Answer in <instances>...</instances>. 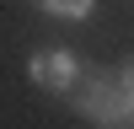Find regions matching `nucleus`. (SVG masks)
<instances>
[{
	"instance_id": "obj_1",
	"label": "nucleus",
	"mask_w": 134,
	"mask_h": 129,
	"mask_svg": "<svg viewBox=\"0 0 134 129\" xmlns=\"http://www.w3.org/2000/svg\"><path fill=\"white\" fill-rule=\"evenodd\" d=\"M75 113L97 129H134V97L124 92V75L118 70H91L86 64L81 86H75Z\"/></svg>"
},
{
	"instance_id": "obj_3",
	"label": "nucleus",
	"mask_w": 134,
	"mask_h": 129,
	"mask_svg": "<svg viewBox=\"0 0 134 129\" xmlns=\"http://www.w3.org/2000/svg\"><path fill=\"white\" fill-rule=\"evenodd\" d=\"M43 16H59V22H86L97 11V0H38Z\"/></svg>"
},
{
	"instance_id": "obj_4",
	"label": "nucleus",
	"mask_w": 134,
	"mask_h": 129,
	"mask_svg": "<svg viewBox=\"0 0 134 129\" xmlns=\"http://www.w3.org/2000/svg\"><path fill=\"white\" fill-rule=\"evenodd\" d=\"M118 75H124V92L134 97V54H129V64H124V70H118Z\"/></svg>"
},
{
	"instance_id": "obj_2",
	"label": "nucleus",
	"mask_w": 134,
	"mask_h": 129,
	"mask_svg": "<svg viewBox=\"0 0 134 129\" xmlns=\"http://www.w3.org/2000/svg\"><path fill=\"white\" fill-rule=\"evenodd\" d=\"M27 75H32V86H43V92H54V97H75V86H81V75H86V64H81V54L75 49H38L27 59Z\"/></svg>"
}]
</instances>
